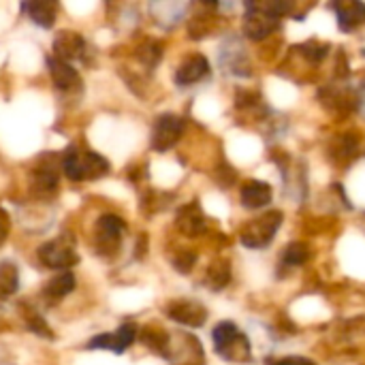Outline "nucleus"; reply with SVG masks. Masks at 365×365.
I'll use <instances>...</instances> for the list:
<instances>
[{
  "instance_id": "1",
  "label": "nucleus",
  "mask_w": 365,
  "mask_h": 365,
  "mask_svg": "<svg viewBox=\"0 0 365 365\" xmlns=\"http://www.w3.org/2000/svg\"><path fill=\"white\" fill-rule=\"evenodd\" d=\"M293 4L289 2H248L244 17V34L252 41H261L269 36L284 13H289Z\"/></svg>"
},
{
  "instance_id": "10",
  "label": "nucleus",
  "mask_w": 365,
  "mask_h": 365,
  "mask_svg": "<svg viewBox=\"0 0 365 365\" xmlns=\"http://www.w3.org/2000/svg\"><path fill=\"white\" fill-rule=\"evenodd\" d=\"M331 9L336 11V19L342 32H353L365 24V4L355 0L334 2Z\"/></svg>"
},
{
  "instance_id": "16",
  "label": "nucleus",
  "mask_w": 365,
  "mask_h": 365,
  "mask_svg": "<svg viewBox=\"0 0 365 365\" xmlns=\"http://www.w3.org/2000/svg\"><path fill=\"white\" fill-rule=\"evenodd\" d=\"M75 289V276L71 272H60L58 276H53L47 284H45V295L49 299H62L66 297L71 291Z\"/></svg>"
},
{
  "instance_id": "6",
  "label": "nucleus",
  "mask_w": 365,
  "mask_h": 365,
  "mask_svg": "<svg viewBox=\"0 0 365 365\" xmlns=\"http://www.w3.org/2000/svg\"><path fill=\"white\" fill-rule=\"evenodd\" d=\"M184 133V120L175 113H165L154 122L152 128V148L156 152L171 150Z\"/></svg>"
},
{
  "instance_id": "25",
  "label": "nucleus",
  "mask_w": 365,
  "mask_h": 365,
  "mask_svg": "<svg viewBox=\"0 0 365 365\" xmlns=\"http://www.w3.org/2000/svg\"><path fill=\"white\" fill-rule=\"evenodd\" d=\"M192 263H195V255H192V252H184V255H180V257L175 259V267H178L180 272H184V274L190 272Z\"/></svg>"
},
{
  "instance_id": "9",
  "label": "nucleus",
  "mask_w": 365,
  "mask_h": 365,
  "mask_svg": "<svg viewBox=\"0 0 365 365\" xmlns=\"http://www.w3.org/2000/svg\"><path fill=\"white\" fill-rule=\"evenodd\" d=\"M47 68H49V75L53 79V86L62 92H77L81 88V77L79 73L64 60L51 56L47 58Z\"/></svg>"
},
{
  "instance_id": "24",
  "label": "nucleus",
  "mask_w": 365,
  "mask_h": 365,
  "mask_svg": "<svg viewBox=\"0 0 365 365\" xmlns=\"http://www.w3.org/2000/svg\"><path fill=\"white\" fill-rule=\"evenodd\" d=\"M26 323H28V327H30L32 331H36V334H41V336H49V338H51V331L45 327V321H43L36 312H30V314H28V319H26Z\"/></svg>"
},
{
  "instance_id": "28",
  "label": "nucleus",
  "mask_w": 365,
  "mask_h": 365,
  "mask_svg": "<svg viewBox=\"0 0 365 365\" xmlns=\"http://www.w3.org/2000/svg\"><path fill=\"white\" fill-rule=\"evenodd\" d=\"M359 103H361V109H364V113H365V83H364V94H361V101H359Z\"/></svg>"
},
{
  "instance_id": "20",
  "label": "nucleus",
  "mask_w": 365,
  "mask_h": 365,
  "mask_svg": "<svg viewBox=\"0 0 365 365\" xmlns=\"http://www.w3.org/2000/svg\"><path fill=\"white\" fill-rule=\"evenodd\" d=\"M310 259V248L302 242H293L284 248L282 252V261L287 265H304Z\"/></svg>"
},
{
  "instance_id": "14",
  "label": "nucleus",
  "mask_w": 365,
  "mask_h": 365,
  "mask_svg": "<svg viewBox=\"0 0 365 365\" xmlns=\"http://www.w3.org/2000/svg\"><path fill=\"white\" fill-rule=\"evenodd\" d=\"M175 225L184 235H190V237L201 235L205 231V216H203V212L199 210L197 203H188L178 212Z\"/></svg>"
},
{
  "instance_id": "2",
  "label": "nucleus",
  "mask_w": 365,
  "mask_h": 365,
  "mask_svg": "<svg viewBox=\"0 0 365 365\" xmlns=\"http://www.w3.org/2000/svg\"><path fill=\"white\" fill-rule=\"evenodd\" d=\"M62 171L73 182H88V180H98V178L107 175L109 163L92 150H83V148L73 145L64 152Z\"/></svg>"
},
{
  "instance_id": "8",
  "label": "nucleus",
  "mask_w": 365,
  "mask_h": 365,
  "mask_svg": "<svg viewBox=\"0 0 365 365\" xmlns=\"http://www.w3.org/2000/svg\"><path fill=\"white\" fill-rule=\"evenodd\" d=\"M167 314H169L171 321H175L180 325H186V327H203L205 321H207V310L201 304L186 302V299L169 304Z\"/></svg>"
},
{
  "instance_id": "3",
  "label": "nucleus",
  "mask_w": 365,
  "mask_h": 365,
  "mask_svg": "<svg viewBox=\"0 0 365 365\" xmlns=\"http://www.w3.org/2000/svg\"><path fill=\"white\" fill-rule=\"evenodd\" d=\"M212 340H214L216 353L227 361H250V357H252L250 340L231 321L216 325L212 331Z\"/></svg>"
},
{
  "instance_id": "13",
  "label": "nucleus",
  "mask_w": 365,
  "mask_h": 365,
  "mask_svg": "<svg viewBox=\"0 0 365 365\" xmlns=\"http://www.w3.org/2000/svg\"><path fill=\"white\" fill-rule=\"evenodd\" d=\"M272 186L267 182H261V180H250L242 186V192H240V199H242V205L248 207V210H259L263 205H269L272 203Z\"/></svg>"
},
{
  "instance_id": "26",
  "label": "nucleus",
  "mask_w": 365,
  "mask_h": 365,
  "mask_svg": "<svg viewBox=\"0 0 365 365\" xmlns=\"http://www.w3.org/2000/svg\"><path fill=\"white\" fill-rule=\"evenodd\" d=\"M267 365H314L310 359L306 357H287V359H278V361H272Z\"/></svg>"
},
{
  "instance_id": "18",
  "label": "nucleus",
  "mask_w": 365,
  "mask_h": 365,
  "mask_svg": "<svg viewBox=\"0 0 365 365\" xmlns=\"http://www.w3.org/2000/svg\"><path fill=\"white\" fill-rule=\"evenodd\" d=\"M17 284H19L17 267L9 261L0 263V302L9 299L17 291Z\"/></svg>"
},
{
  "instance_id": "27",
  "label": "nucleus",
  "mask_w": 365,
  "mask_h": 365,
  "mask_svg": "<svg viewBox=\"0 0 365 365\" xmlns=\"http://www.w3.org/2000/svg\"><path fill=\"white\" fill-rule=\"evenodd\" d=\"M6 231H9V222H6V216L0 212V244H2L4 237H6Z\"/></svg>"
},
{
  "instance_id": "11",
  "label": "nucleus",
  "mask_w": 365,
  "mask_h": 365,
  "mask_svg": "<svg viewBox=\"0 0 365 365\" xmlns=\"http://www.w3.org/2000/svg\"><path fill=\"white\" fill-rule=\"evenodd\" d=\"M126 225L122 218L107 214L98 220V244L103 252H113L115 248H120V240L124 233Z\"/></svg>"
},
{
  "instance_id": "12",
  "label": "nucleus",
  "mask_w": 365,
  "mask_h": 365,
  "mask_svg": "<svg viewBox=\"0 0 365 365\" xmlns=\"http://www.w3.org/2000/svg\"><path fill=\"white\" fill-rule=\"evenodd\" d=\"M207 73H210V62H207V58L201 56V53H195V56L186 58V60L180 64V68L175 71V83L186 88V86H192V83L201 81Z\"/></svg>"
},
{
  "instance_id": "4",
  "label": "nucleus",
  "mask_w": 365,
  "mask_h": 365,
  "mask_svg": "<svg viewBox=\"0 0 365 365\" xmlns=\"http://www.w3.org/2000/svg\"><path fill=\"white\" fill-rule=\"evenodd\" d=\"M280 227H282V214L267 212L263 218H257L246 225V229L242 231V244L246 248H255V250L267 248Z\"/></svg>"
},
{
  "instance_id": "21",
  "label": "nucleus",
  "mask_w": 365,
  "mask_h": 365,
  "mask_svg": "<svg viewBox=\"0 0 365 365\" xmlns=\"http://www.w3.org/2000/svg\"><path fill=\"white\" fill-rule=\"evenodd\" d=\"M231 280V267L225 263V261H218L210 267V274H207V282L210 287L214 289H222L227 287V282Z\"/></svg>"
},
{
  "instance_id": "19",
  "label": "nucleus",
  "mask_w": 365,
  "mask_h": 365,
  "mask_svg": "<svg viewBox=\"0 0 365 365\" xmlns=\"http://www.w3.org/2000/svg\"><path fill=\"white\" fill-rule=\"evenodd\" d=\"M32 186H34L36 192H43V195L53 192L56 186H58V175H56V171H53L51 167H49V169H36V171L32 173Z\"/></svg>"
},
{
  "instance_id": "23",
  "label": "nucleus",
  "mask_w": 365,
  "mask_h": 365,
  "mask_svg": "<svg viewBox=\"0 0 365 365\" xmlns=\"http://www.w3.org/2000/svg\"><path fill=\"white\" fill-rule=\"evenodd\" d=\"M148 66H154L156 62H158V58L163 56V51H160V47L156 45V43H145V47L137 53Z\"/></svg>"
},
{
  "instance_id": "17",
  "label": "nucleus",
  "mask_w": 365,
  "mask_h": 365,
  "mask_svg": "<svg viewBox=\"0 0 365 365\" xmlns=\"http://www.w3.org/2000/svg\"><path fill=\"white\" fill-rule=\"evenodd\" d=\"M24 9L28 11V17L43 28H49L56 21V4L53 2H28V4H24Z\"/></svg>"
},
{
  "instance_id": "15",
  "label": "nucleus",
  "mask_w": 365,
  "mask_h": 365,
  "mask_svg": "<svg viewBox=\"0 0 365 365\" xmlns=\"http://www.w3.org/2000/svg\"><path fill=\"white\" fill-rule=\"evenodd\" d=\"M83 49H86V41L81 34L77 32H60L53 41V51H56V58L60 60H73V58H81L83 56Z\"/></svg>"
},
{
  "instance_id": "7",
  "label": "nucleus",
  "mask_w": 365,
  "mask_h": 365,
  "mask_svg": "<svg viewBox=\"0 0 365 365\" xmlns=\"http://www.w3.org/2000/svg\"><path fill=\"white\" fill-rule=\"evenodd\" d=\"M137 338V325L135 323H124L118 331L113 334H103L96 336L88 342V349H105L111 353H124Z\"/></svg>"
},
{
  "instance_id": "5",
  "label": "nucleus",
  "mask_w": 365,
  "mask_h": 365,
  "mask_svg": "<svg viewBox=\"0 0 365 365\" xmlns=\"http://www.w3.org/2000/svg\"><path fill=\"white\" fill-rule=\"evenodd\" d=\"M38 261L45 267L68 272V267H73L77 263V252L71 242H66L64 237H58L38 248Z\"/></svg>"
},
{
  "instance_id": "22",
  "label": "nucleus",
  "mask_w": 365,
  "mask_h": 365,
  "mask_svg": "<svg viewBox=\"0 0 365 365\" xmlns=\"http://www.w3.org/2000/svg\"><path fill=\"white\" fill-rule=\"evenodd\" d=\"M143 342L152 349V351H156V353H160V355H167V346H169V340H167V336L160 331V329H145L143 331Z\"/></svg>"
}]
</instances>
